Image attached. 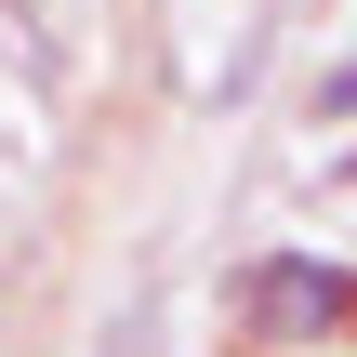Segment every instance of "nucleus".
I'll return each instance as SVG.
<instances>
[{
  "mask_svg": "<svg viewBox=\"0 0 357 357\" xmlns=\"http://www.w3.org/2000/svg\"><path fill=\"white\" fill-rule=\"evenodd\" d=\"M344 305H357V278L331 265V252H265V265L238 278V318H252V344H265V357H278V344H331Z\"/></svg>",
  "mask_w": 357,
  "mask_h": 357,
  "instance_id": "nucleus-1",
  "label": "nucleus"
},
{
  "mask_svg": "<svg viewBox=\"0 0 357 357\" xmlns=\"http://www.w3.org/2000/svg\"><path fill=\"white\" fill-rule=\"evenodd\" d=\"M318 119H357V66H331V79H318Z\"/></svg>",
  "mask_w": 357,
  "mask_h": 357,
  "instance_id": "nucleus-2",
  "label": "nucleus"
},
{
  "mask_svg": "<svg viewBox=\"0 0 357 357\" xmlns=\"http://www.w3.org/2000/svg\"><path fill=\"white\" fill-rule=\"evenodd\" d=\"M278 357H305V344H278Z\"/></svg>",
  "mask_w": 357,
  "mask_h": 357,
  "instance_id": "nucleus-3",
  "label": "nucleus"
}]
</instances>
